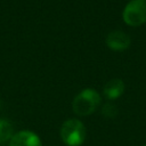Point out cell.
I'll return each mask as SVG.
<instances>
[{
    "instance_id": "cell-1",
    "label": "cell",
    "mask_w": 146,
    "mask_h": 146,
    "mask_svg": "<svg viewBox=\"0 0 146 146\" xmlns=\"http://www.w3.org/2000/svg\"><path fill=\"white\" fill-rule=\"evenodd\" d=\"M99 104H100L99 94L94 89H84L73 99L72 108L74 113H76L78 115L87 116L94 113Z\"/></svg>"
},
{
    "instance_id": "cell-2",
    "label": "cell",
    "mask_w": 146,
    "mask_h": 146,
    "mask_svg": "<svg viewBox=\"0 0 146 146\" xmlns=\"http://www.w3.org/2000/svg\"><path fill=\"white\" fill-rule=\"evenodd\" d=\"M60 137L67 146H80L86 138V128L81 121L70 119L60 128Z\"/></svg>"
},
{
    "instance_id": "cell-3",
    "label": "cell",
    "mask_w": 146,
    "mask_h": 146,
    "mask_svg": "<svg viewBox=\"0 0 146 146\" xmlns=\"http://www.w3.org/2000/svg\"><path fill=\"white\" fill-rule=\"evenodd\" d=\"M123 21L129 26H140L146 23V0H131L122 14Z\"/></svg>"
},
{
    "instance_id": "cell-4",
    "label": "cell",
    "mask_w": 146,
    "mask_h": 146,
    "mask_svg": "<svg viewBox=\"0 0 146 146\" xmlns=\"http://www.w3.org/2000/svg\"><path fill=\"white\" fill-rule=\"evenodd\" d=\"M9 146H42V144L39 136L33 131L22 130L11 137Z\"/></svg>"
},
{
    "instance_id": "cell-5",
    "label": "cell",
    "mask_w": 146,
    "mask_h": 146,
    "mask_svg": "<svg viewBox=\"0 0 146 146\" xmlns=\"http://www.w3.org/2000/svg\"><path fill=\"white\" fill-rule=\"evenodd\" d=\"M131 41L128 34L122 31H113L108 33L106 38V44L108 48L115 51H123L129 48Z\"/></svg>"
},
{
    "instance_id": "cell-6",
    "label": "cell",
    "mask_w": 146,
    "mask_h": 146,
    "mask_svg": "<svg viewBox=\"0 0 146 146\" xmlns=\"http://www.w3.org/2000/svg\"><path fill=\"white\" fill-rule=\"evenodd\" d=\"M124 91V83L120 79L110 80L104 87V95L108 99H117Z\"/></svg>"
},
{
    "instance_id": "cell-7",
    "label": "cell",
    "mask_w": 146,
    "mask_h": 146,
    "mask_svg": "<svg viewBox=\"0 0 146 146\" xmlns=\"http://www.w3.org/2000/svg\"><path fill=\"white\" fill-rule=\"evenodd\" d=\"M13 132H14L13 124L7 120L0 119V144L1 145L11 139V137L14 136Z\"/></svg>"
},
{
    "instance_id": "cell-8",
    "label": "cell",
    "mask_w": 146,
    "mask_h": 146,
    "mask_svg": "<svg viewBox=\"0 0 146 146\" xmlns=\"http://www.w3.org/2000/svg\"><path fill=\"white\" fill-rule=\"evenodd\" d=\"M116 112H117L116 107H115L114 105H112V104H106V105L103 107V114H104L105 116H107V117H113V116H115V115H116Z\"/></svg>"
},
{
    "instance_id": "cell-9",
    "label": "cell",
    "mask_w": 146,
    "mask_h": 146,
    "mask_svg": "<svg viewBox=\"0 0 146 146\" xmlns=\"http://www.w3.org/2000/svg\"><path fill=\"white\" fill-rule=\"evenodd\" d=\"M145 146H146V145H145Z\"/></svg>"
}]
</instances>
